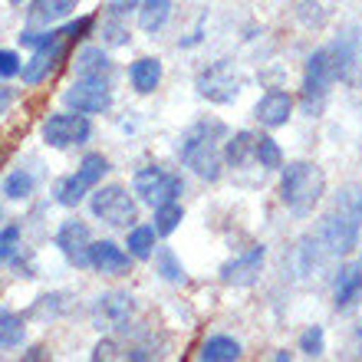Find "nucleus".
I'll use <instances>...</instances> for the list:
<instances>
[{
	"label": "nucleus",
	"mask_w": 362,
	"mask_h": 362,
	"mask_svg": "<svg viewBox=\"0 0 362 362\" xmlns=\"http://www.w3.org/2000/svg\"><path fill=\"white\" fill-rule=\"evenodd\" d=\"M0 218H4V211H0Z\"/></svg>",
	"instance_id": "79ce46f5"
},
{
	"label": "nucleus",
	"mask_w": 362,
	"mask_h": 362,
	"mask_svg": "<svg viewBox=\"0 0 362 362\" xmlns=\"http://www.w3.org/2000/svg\"><path fill=\"white\" fill-rule=\"evenodd\" d=\"M155 267H158V274H162L168 284H185V267H181V260L175 257L172 247H162L155 254Z\"/></svg>",
	"instance_id": "c756f323"
},
{
	"label": "nucleus",
	"mask_w": 362,
	"mask_h": 362,
	"mask_svg": "<svg viewBox=\"0 0 362 362\" xmlns=\"http://www.w3.org/2000/svg\"><path fill=\"white\" fill-rule=\"evenodd\" d=\"M63 103L73 109V112L83 115H99L112 105V89H109V79H89V76H76V83L63 93Z\"/></svg>",
	"instance_id": "1a4fd4ad"
},
{
	"label": "nucleus",
	"mask_w": 362,
	"mask_h": 362,
	"mask_svg": "<svg viewBox=\"0 0 362 362\" xmlns=\"http://www.w3.org/2000/svg\"><path fill=\"white\" fill-rule=\"evenodd\" d=\"M201 359L204 362H234L240 359V343L230 336H211L208 343L201 346Z\"/></svg>",
	"instance_id": "4be33fe9"
},
{
	"label": "nucleus",
	"mask_w": 362,
	"mask_h": 362,
	"mask_svg": "<svg viewBox=\"0 0 362 362\" xmlns=\"http://www.w3.org/2000/svg\"><path fill=\"white\" fill-rule=\"evenodd\" d=\"M132 188L142 204L158 208V204H168V201H178V194L185 191V181H181L178 175L158 168V165H148V168H139V172H135Z\"/></svg>",
	"instance_id": "0eeeda50"
},
{
	"label": "nucleus",
	"mask_w": 362,
	"mask_h": 362,
	"mask_svg": "<svg viewBox=\"0 0 362 362\" xmlns=\"http://www.w3.org/2000/svg\"><path fill=\"white\" fill-rule=\"evenodd\" d=\"M326 349V333L323 326H310L303 336H300V353L310 356V359H320Z\"/></svg>",
	"instance_id": "2f4dec72"
},
{
	"label": "nucleus",
	"mask_w": 362,
	"mask_h": 362,
	"mask_svg": "<svg viewBox=\"0 0 362 362\" xmlns=\"http://www.w3.org/2000/svg\"><path fill=\"white\" fill-rule=\"evenodd\" d=\"M356 339H359V359H362V326L356 329Z\"/></svg>",
	"instance_id": "ea45409f"
},
{
	"label": "nucleus",
	"mask_w": 362,
	"mask_h": 362,
	"mask_svg": "<svg viewBox=\"0 0 362 362\" xmlns=\"http://www.w3.org/2000/svg\"><path fill=\"white\" fill-rule=\"evenodd\" d=\"M224 122L218 119H201V122L188 125L178 139V158L188 165L191 172L204 181L221 178V165H224Z\"/></svg>",
	"instance_id": "f03ea898"
},
{
	"label": "nucleus",
	"mask_w": 362,
	"mask_h": 362,
	"mask_svg": "<svg viewBox=\"0 0 362 362\" xmlns=\"http://www.w3.org/2000/svg\"><path fill=\"white\" fill-rule=\"evenodd\" d=\"M89 267L105 276H122L132 267V254L122 250L115 240H93V247H89Z\"/></svg>",
	"instance_id": "ddd939ff"
},
{
	"label": "nucleus",
	"mask_w": 362,
	"mask_h": 362,
	"mask_svg": "<svg viewBox=\"0 0 362 362\" xmlns=\"http://www.w3.org/2000/svg\"><path fill=\"white\" fill-rule=\"evenodd\" d=\"M155 211V224L152 228L158 230V238H168V234H175L178 230V224L185 221V211H181L178 201H168V204H158Z\"/></svg>",
	"instance_id": "a878e982"
},
{
	"label": "nucleus",
	"mask_w": 362,
	"mask_h": 362,
	"mask_svg": "<svg viewBox=\"0 0 362 362\" xmlns=\"http://www.w3.org/2000/svg\"><path fill=\"white\" fill-rule=\"evenodd\" d=\"M10 105H13V89H7V86H0V115L7 112Z\"/></svg>",
	"instance_id": "58836bf2"
},
{
	"label": "nucleus",
	"mask_w": 362,
	"mask_h": 362,
	"mask_svg": "<svg viewBox=\"0 0 362 362\" xmlns=\"http://www.w3.org/2000/svg\"><path fill=\"white\" fill-rule=\"evenodd\" d=\"M264 257H267V247H264V244H254V247H247L244 254H238L234 260H228V264L221 267V280H224V284H234V286L254 284L260 267H264Z\"/></svg>",
	"instance_id": "f8f14e48"
},
{
	"label": "nucleus",
	"mask_w": 362,
	"mask_h": 362,
	"mask_svg": "<svg viewBox=\"0 0 362 362\" xmlns=\"http://www.w3.org/2000/svg\"><path fill=\"white\" fill-rule=\"evenodd\" d=\"M59 30H63L66 40H83L89 30H93V17H79L76 23H66V27H59Z\"/></svg>",
	"instance_id": "c9c22d12"
},
{
	"label": "nucleus",
	"mask_w": 362,
	"mask_h": 362,
	"mask_svg": "<svg viewBox=\"0 0 362 362\" xmlns=\"http://www.w3.org/2000/svg\"><path fill=\"white\" fill-rule=\"evenodd\" d=\"M194 86H198L201 99L218 103V105H228V103H234V99L240 95L244 79H240V73L234 69V63L218 59V63H211L208 69H201L198 79H194Z\"/></svg>",
	"instance_id": "423d86ee"
},
{
	"label": "nucleus",
	"mask_w": 362,
	"mask_h": 362,
	"mask_svg": "<svg viewBox=\"0 0 362 362\" xmlns=\"http://www.w3.org/2000/svg\"><path fill=\"white\" fill-rule=\"evenodd\" d=\"M112 59L103 47H83L76 53V76H89V79H109L112 76Z\"/></svg>",
	"instance_id": "f3484780"
},
{
	"label": "nucleus",
	"mask_w": 362,
	"mask_h": 362,
	"mask_svg": "<svg viewBox=\"0 0 362 362\" xmlns=\"http://www.w3.org/2000/svg\"><path fill=\"white\" fill-rule=\"evenodd\" d=\"M132 313H135V300L132 293H122V290H109V293L95 296L93 303L95 329H125Z\"/></svg>",
	"instance_id": "9d476101"
},
{
	"label": "nucleus",
	"mask_w": 362,
	"mask_h": 362,
	"mask_svg": "<svg viewBox=\"0 0 362 362\" xmlns=\"http://www.w3.org/2000/svg\"><path fill=\"white\" fill-rule=\"evenodd\" d=\"M40 135L49 148H76V145H86L89 135H93V125L83 112H53L43 119L40 125Z\"/></svg>",
	"instance_id": "6e6552de"
},
{
	"label": "nucleus",
	"mask_w": 362,
	"mask_h": 362,
	"mask_svg": "<svg viewBox=\"0 0 362 362\" xmlns=\"http://www.w3.org/2000/svg\"><path fill=\"white\" fill-rule=\"evenodd\" d=\"M63 37V30H47V33H37V30H23L20 33V47H30V49H40V47H49Z\"/></svg>",
	"instance_id": "72a5a7b5"
},
{
	"label": "nucleus",
	"mask_w": 362,
	"mask_h": 362,
	"mask_svg": "<svg viewBox=\"0 0 362 362\" xmlns=\"http://www.w3.org/2000/svg\"><path fill=\"white\" fill-rule=\"evenodd\" d=\"M326 194V175L313 162H290L280 175V201L293 214H310Z\"/></svg>",
	"instance_id": "20e7f679"
},
{
	"label": "nucleus",
	"mask_w": 362,
	"mask_h": 362,
	"mask_svg": "<svg viewBox=\"0 0 362 362\" xmlns=\"http://www.w3.org/2000/svg\"><path fill=\"white\" fill-rule=\"evenodd\" d=\"M115 356H119V346H115L112 339H103V343L93 349V359L95 362H99V359H115Z\"/></svg>",
	"instance_id": "e433bc0d"
},
{
	"label": "nucleus",
	"mask_w": 362,
	"mask_h": 362,
	"mask_svg": "<svg viewBox=\"0 0 362 362\" xmlns=\"http://www.w3.org/2000/svg\"><path fill=\"white\" fill-rule=\"evenodd\" d=\"M10 4H23V0H10Z\"/></svg>",
	"instance_id": "a19ab883"
},
{
	"label": "nucleus",
	"mask_w": 362,
	"mask_h": 362,
	"mask_svg": "<svg viewBox=\"0 0 362 362\" xmlns=\"http://www.w3.org/2000/svg\"><path fill=\"white\" fill-rule=\"evenodd\" d=\"M362 296V264H346L336 274V286H333V303L339 313L353 310Z\"/></svg>",
	"instance_id": "dca6fc26"
},
{
	"label": "nucleus",
	"mask_w": 362,
	"mask_h": 362,
	"mask_svg": "<svg viewBox=\"0 0 362 362\" xmlns=\"http://www.w3.org/2000/svg\"><path fill=\"white\" fill-rule=\"evenodd\" d=\"M129 79H132V86L135 93H155L158 89V83H162V59L158 57H142V59H135L132 69H129Z\"/></svg>",
	"instance_id": "6ab92c4d"
},
{
	"label": "nucleus",
	"mask_w": 362,
	"mask_h": 362,
	"mask_svg": "<svg viewBox=\"0 0 362 362\" xmlns=\"http://www.w3.org/2000/svg\"><path fill=\"white\" fill-rule=\"evenodd\" d=\"M89 185L83 178H79V172H73V175H66V178H59L57 181V201L63 204V208H76V204H83L86 201V194H89Z\"/></svg>",
	"instance_id": "5701e85b"
},
{
	"label": "nucleus",
	"mask_w": 362,
	"mask_h": 362,
	"mask_svg": "<svg viewBox=\"0 0 362 362\" xmlns=\"http://www.w3.org/2000/svg\"><path fill=\"white\" fill-rule=\"evenodd\" d=\"M89 208H93V218L105 221L109 228H132L139 221V204L122 185H103V188L95 185Z\"/></svg>",
	"instance_id": "39448f33"
},
{
	"label": "nucleus",
	"mask_w": 362,
	"mask_h": 362,
	"mask_svg": "<svg viewBox=\"0 0 362 362\" xmlns=\"http://www.w3.org/2000/svg\"><path fill=\"white\" fill-rule=\"evenodd\" d=\"M20 57L13 49H0V79H10V76H20Z\"/></svg>",
	"instance_id": "f704fd0d"
},
{
	"label": "nucleus",
	"mask_w": 362,
	"mask_h": 362,
	"mask_svg": "<svg viewBox=\"0 0 362 362\" xmlns=\"http://www.w3.org/2000/svg\"><path fill=\"white\" fill-rule=\"evenodd\" d=\"M17 250H20V228L17 224H7V228L0 230V264L13 260Z\"/></svg>",
	"instance_id": "473e14b6"
},
{
	"label": "nucleus",
	"mask_w": 362,
	"mask_h": 362,
	"mask_svg": "<svg viewBox=\"0 0 362 362\" xmlns=\"http://www.w3.org/2000/svg\"><path fill=\"white\" fill-rule=\"evenodd\" d=\"M353 37H343L329 43V47L316 49L313 57L306 59V73H303V105L306 112H320L326 93L333 86L336 79H343L353 66Z\"/></svg>",
	"instance_id": "7ed1b4c3"
},
{
	"label": "nucleus",
	"mask_w": 362,
	"mask_h": 362,
	"mask_svg": "<svg viewBox=\"0 0 362 362\" xmlns=\"http://www.w3.org/2000/svg\"><path fill=\"white\" fill-rule=\"evenodd\" d=\"M23 333H27L23 316L13 313V310H0V349H13V346H20L23 343Z\"/></svg>",
	"instance_id": "393cba45"
},
{
	"label": "nucleus",
	"mask_w": 362,
	"mask_h": 362,
	"mask_svg": "<svg viewBox=\"0 0 362 362\" xmlns=\"http://www.w3.org/2000/svg\"><path fill=\"white\" fill-rule=\"evenodd\" d=\"M254 142H257L254 132H234L224 142V162L234 168H244L247 162H254Z\"/></svg>",
	"instance_id": "412c9836"
},
{
	"label": "nucleus",
	"mask_w": 362,
	"mask_h": 362,
	"mask_svg": "<svg viewBox=\"0 0 362 362\" xmlns=\"http://www.w3.org/2000/svg\"><path fill=\"white\" fill-rule=\"evenodd\" d=\"M109 4V13H115V17H125L129 10L139 7V0H105Z\"/></svg>",
	"instance_id": "4c0bfd02"
},
{
	"label": "nucleus",
	"mask_w": 362,
	"mask_h": 362,
	"mask_svg": "<svg viewBox=\"0 0 362 362\" xmlns=\"http://www.w3.org/2000/svg\"><path fill=\"white\" fill-rule=\"evenodd\" d=\"M362 234V188L359 185H346L333 198L329 211L323 214L320 228L310 234L313 244L323 250L326 257H346L359 247Z\"/></svg>",
	"instance_id": "f257e3e1"
},
{
	"label": "nucleus",
	"mask_w": 362,
	"mask_h": 362,
	"mask_svg": "<svg viewBox=\"0 0 362 362\" xmlns=\"http://www.w3.org/2000/svg\"><path fill=\"white\" fill-rule=\"evenodd\" d=\"M155 238H158V230H155L152 224H142V228L129 230L125 247H129V254H132L135 260H148V257H155Z\"/></svg>",
	"instance_id": "b1692460"
},
{
	"label": "nucleus",
	"mask_w": 362,
	"mask_h": 362,
	"mask_svg": "<svg viewBox=\"0 0 362 362\" xmlns=\"http://www.w3.org/2000/svg\"><path fill=\"white\" fill-rule=\"evenodd\" d=\"M79 178L86 181L89 188H95V185H103V175L109 172V162H105V155H99V152H89L83 162H79Z\"/></svg>",
	"instance_id": "c85d7f7f"
},
{
	"label": "nucleus",
	"mask_w": 362,
	"mask_h": 362,
	"mask_svg": "<svg viewBox=\"0 0 362 362\" xmlns=\"http://www.w3.org/2000/svg\"><path fill=\"white\" fill-rule=\"evenodd\" d=\"M293 112V95L284 93V89H270V93L260 95V103L254 105V115H257L260 125H267V129H280L286 125Z\"/></svg>",
	"instance_id": "2eb2a0df"
},
{
	"label": "nucleus",
	"mask_w": 362,
	"mask_h": 362,
	"mask_svg": "<svg viewBox=\"0 0 362 362\" xmlns=\"http://www.w3.org/2000/svg\"><path fill=\"white\" fill-rule=\"evenodd\" d=\"M63 43H66V37H59L57 43H49V47H40L33 49V57L20 66V76H23V83L27 86H37V83H43V79L57 69V63L63 59Z\"/></svg>",
	"instance_id": "4468645a"
},
{
	"label": "nucleus",
	"mask_w": 362,
	"mask_h": 362,
	"mask_svg": "<svg viewBox=\"0 0 362 362\" xmlns=\"http://www.w3.org/2000/svg\"><path fill=\"white\" fill-rule=\"evenodd\" d=\"M254 162L260 168H280L284 165V152H280V145L270 135H257V142H254Z\"/></svg>",
	"instance_id": "cd10ccee"
},
{
	"label": "nucleus",
	"mask_w": 362,
	"mask_h": 362,
	"mask_svg": "<svg viewBox=\"0 0 362 362\" xmlns=\"http://www.w3.org/2000/svg\"><path fill=\"white\" fill-rule=\"evenodd\" d=\"M76 7H79V0H33L30 4V23L49 27V23H59L69 13H76Z\"/></svg>",
	"instance_id": "a211bd4d"
},
{
	"label": "nucleus",
	"mask_w": 362,
	"mask_h": 362,
	"mask_svg": "<svg viewBox=\"0 0 362 362\" xmlns=\"http://www.w3.org/2000/svg\"><path fill=\"white\" fill-rule=\"evenodd\" d=\"M172 17V0H139V27L145 33H158Z\"/></svg>",
	"instance_id": "aec40b11"
},
{
	"label": "nucleus",
	"mask_w": 362,
	"mask_h": 362,
	"mask_svg": "<svg viewBox=\"0 0 362 362\" xmlns=\"http://www.w3.org/2000/svg\"><path fill=\"white\" fill-rule=\"evenodd\" d=\"M99 37H103L105 47H125L129 43V27L122 23V17L109 13V20H103V27H99Z\"/></svg>",
	"instance_id": "7c9ffc66"
},
{
	"label": "nucleus",
	"mask_w": 362,
	"mask_h": 362,
	"mask_svg": "<svg viewBox=\"0 0 362 362\" xmlns=\"http://www.w3.org/2000/svg\"><path fill=\"white\" fill-rule=\"evenodd\" d=\"M57 247L59 254L73 264V267H89V247H93V234L89 224L79 218H69L57 230Z\"/></svg>",
	"instance_id": "9b49d317"
},
{
	"label": "nucleus",
	"mask_w": 362,
	"mask_h": 362,
	"mask_svg": "<svg viewBox=\"0 0 362 362\" xmlns=\"http://www.w3.org/2000/svg\"><path fill=\"white\" fill-rule=\"evenodd\" d=\"M33 188H37V178H33V172L30 168H17V172H10L7 181H4V194H7L10 201H23L33 194Z\"/></svg>",
	"instance_id": "bb28decb"
}]
</instances>
